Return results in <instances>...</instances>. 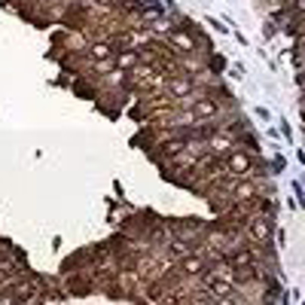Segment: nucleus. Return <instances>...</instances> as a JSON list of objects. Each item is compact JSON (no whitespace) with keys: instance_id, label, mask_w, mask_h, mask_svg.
Masks as SVG:
<instances>
[{"instance_id":"obj_1","label":"nucleus","mask_w":305,"mask_h":305,"mask_svg":"<svg viewBox=\"0 0 305 305\" xmlns=\"http://www.w3.org/2000/svg\"><path fill=\"white\" fill-rule=\"evenodd\" d=\"M241 235L250 247L262 250V247H269L272 244V235H275V220L272 214H253L241 223Z\"/></svg>"},{"instance_id":"obj_2","label":"nucleus","mask_w":305,"mask_h":305,"mask_svg":"<svg viewBox=\"0 0 305 305\" xmlns=\"http://www.w3.org/2000/svg\"><path fill=\"white\" fill-rule=\"evenodd\" d=\"M223 168H226V174H235V177H247L250 171H253V156L247 149H241V146H235L229 156L223 159Z\"/></svg>"},{"instance_id":"obj_3","label":"nucleus","mask_w":305,"mask_h":305,"mask_svg":"<svg viewBox=\"0 0 305 305\" xmlns=\"http://www.w3.org/2000/svg\"><path fill=\"white\" fill-rule=\"evenodd\" d=\"M293 10H296L299 16H305V0H293Z\"/></svg>"}]
</instances>
